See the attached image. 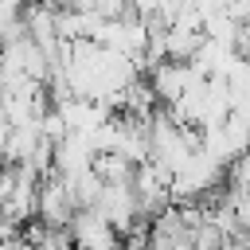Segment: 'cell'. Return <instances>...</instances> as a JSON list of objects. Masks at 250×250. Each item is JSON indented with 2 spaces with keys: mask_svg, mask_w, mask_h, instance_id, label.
<instances>
[{
  "mask_svg": "<svg viewBox=\"0 0 250 250\" xmlns=\"http://www.w3.org/2000/svg\"><path fill=\"white\" fill-rule=\"evenodd\" d=\"M23 4H35V0H23Z\"/></svg>",
  "mask_w": 250,
  "mask_h": 250,
  "instance_id": "5b68a950",
  "label": "cell"
},
{
  "mask_svg": "<svg viewBox=\"0 0 250 250\" xmlns=\"http://www.w3.org/2000/svg\"><path fill=\"white\" fill-rule=\"evenodd\" d=\"M70 238H74L78 246H117V242H121L117 227H113L98 207H78V211H74V219H70Z\"/></svg>",
  "mask_w": 250,
  "mask_h": 250,
  "instance_id": "277c9868",
  "label": "cell"
},
{
  "mask_svg": "<svg viewBox=\"0 0 250 250\" xmlns=\"http://www.w3.org/2000/svg\"><path fill=\"white\" fill-rule=\"evenodd\" d=\"M94 207H98V211L117 227V234H125V230L145 215V211H141V195H137L133 180H113V184H105Z\"/></svg>",
  "mask_w": 250,
  "mask_h": 250,
  "instance_id": "7a4b0ae2",
  "label": "cell"
},
{
  "mask_svg": "<svg viewBox=\"0 0 250 250\" xmlns=\"http://www.w3.org/2000/svg\"><path fill=\"white\" fill-rule=\"evenodd\" d=\"M195 74H199V70H195L191 59H160V62L148 70V82H152L160 105H172V102L188 90V82H191Z\"/></svg>",
  "mask_w": 250,
  "mask_h": 250,
  "instance_id": "3957f363",
  "label": "cell"
},
{
  "mask_svg": "<svg viewBox=\"0 0 250 250\" xmlns=\"http://www.w3.org/2000/svg\"><path fill=\"white\" fill-rule=\"evenodd\" d=\"M78 211V195L70 188V180L62 172H47L39 180V223H51V227H70Z\"/></svg>",
  "mask_w": 250,
  "mask_h": 250,
  "instance_id": "6da1fadb",
  "label": "cell"
}]
</instances>
